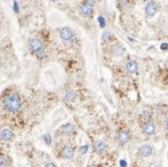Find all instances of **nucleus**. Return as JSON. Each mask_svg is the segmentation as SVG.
Wrapping results in <instances>:
<instances>
[{
  "mask_svg": "<svg viewBox=\"0 0 168 167\" xmlns=\"http://www.w3.org/2000/svg\"><path fill=\"white\" fill-rule=\"evenodd\" d=\"M13 9H14V10H15V13H18V9H19V7H18L17 1H13Z\"/></svg>",
  "mask_w": 168,
  "mask_h": 167,
  "instance_id": "obj_20",
  "label": "nucleus"
},
{
  "mask_svg": "<svg viewBox=\"0 0 168 167\" xmlns=\"http://www.w3.org/2000/svg\"><path fill=\"white\" fill-rule=\"evenodd\" d=\"M126 68L130 74H136L138 72V64L135 60H130L126 65Z\"/></svg>",
  "mask_w": 168,
  "mask_h": 167,
  "instance_id": "obj_11",
  "label": "nucleus"
},
{
  "mask_svg": "<svg viewBox=\"0 0 168 167\" xmlns=\"http://www.w3.org/2000/svg\"><path fill=\"white\" fill-rule=\"evenodd\" d=\"M111 38V34L109 33V32H104L103 34H102V39L104 40V41H107V40H109Z\"/></svg>",
  "mask_w": 168,
  "mask_h": 167,
  "instance_id": "obj_19",
  "label": "nucleus"
},
{
  "mask_svg": "<svg viewBox=\"0 0 168 167\" xmlns=\"http://www.w3.org/2000/svg\"><path fill=\"white\" fill-rule=\"evenodd\" d=\"M64 132L68 135V136H70V135H73L75 133V127L73 126L72 124H67L65 125V126L64 127Z\"/></svg>",
  "mask_w": 168,
  "mask_h": 167,
  "instance_id": "obj_13",
  "label": "nucleus"
},
{
  "mask_svg": "<svg viewBox=\"0 0 168 167\" xmlns=\"http://www.w3.org/2000/svg\"><path fill=\"white\" fill-rule=\"evenodd\" d=\"M80 13L85 17H91L93 15V6L84 4L80 7Z\"/></svg>",
  "mask_w": 168,
  "mask_h": 167,
  "instance_id": "obj_9",
  "label": "nucleus"
},
{
  "mask_svg": "<svg viewBox=\"0 0 168 167\" xmlns=\"http://www.w3.org/2000/svg\"><path fill=\"white\" fill-rule=\"evenodd\" d=\"M139 152H140V154L143 156V157L148 158V157H149V156L152 155L153 148L150 147V145H148V144H144V145H142V147H140Z\"/></svg>",
  "mask_w": 168,
  "mask_h": 167,
  "instance_id": "obj_8",
  "label": "nucleus"
},
{
  "mask_svg": "<svg viewBox=\"0 0 168 167\" xmlns=\"http://www.w3.org/2000/svg\"><path fill=\"white\" fill-rule=\"evenodd\" d=\"M9 166V161L5 157L0 158V167H8Z\"/></svg>",
  "mask_w": 168,
  "mask_h": 167,
  "instance_id": "obj_16",
  "label": "nucleus"
},
{
  "mask_svg": "<svg viewBox=\"0 0 168 167\" xmlns=\"http://www.w3.org/2000/svg\"><path fill=\"white\" fill-rule=\"evenodd\" d=\"M14 137V134L12 129H4L0 132V139L4 142H9L12 141Z\"/></svg>",
  "mask_w": 168,
  "mask_h": 167,
  "instance_id": "obj_5",
  "label": "nucleus"
},
{
  "mask_svg": "<svg viewBox=\"0 0 168 167\" xmlns=\"http://www.w3.org/2000/svg\"><path fill=\"white\" fill-rule=\"evenodd\" d=\"M157 10H158V7H157V4L153 1L149 2L145 7V13L150 17H152L156 14Z\"/></svg>",
  "mask_w": 168,
  "mask_h": 167,
  "instance_id": "obj_6",
  "label": "nucleus"
},
{
  "mask_svg": "<svg viewBox=\"0 0 168 167\" xmlns=\"http://www.w3.org/2000/svg\"><path fill=\"white\" fill-rule=\"evenodd\" d=\"M94 149H96V151L98 154L102 155L107 150V144L103 141H97V142L94 143Z\"/></svg>",
  "mask_w": 168,
  "mask_h": 167,
  "instance_id": "obj_10",
  "label": "nucleus"
},
{
  "mask_svg": "<svg viewBox=\"0 0 168 167\" xmlns=\"http://www.w3.org/2000/svg\"><path fill=\"white\" fill-rule=\"evenodd\" d=\"M87 148H88V147L87 145H84V147H80V152L81 153H86V151H87Z\"/></svg>",
  "mask_w": 168,
  "mask_h": 167,
  "instance_id": "obj_21",
  "label": "nucleus"
},
{
  "mask_svg": "<svg viewBox=\"0 0 168 167\" xmlns=\"http://www.w3.org/2000/svg\"><path fill=\"white\" fill-rule=\"evenodd\" d=\"M77 98V95L74 92H67L66 95H65V99L69 102H74Z\"/></svg>",
  "mask_w": 168,
  "mask_h": 167,
  "instance_id": "obj_15",
  "label": "nucleus"
},
{
  "mask_svg": "<svg viewBox=\"0 0 168 167\" xmlns=\"http://www.w3.org/2000/svg\"><path fill=\"white\" fill-rule=\"evenodd\" d=\"M143 131L146 135H153V134H155V132H156L155 125L153 123H151V122H146L144 125V127H143Z\"/></svg>",
  "mask_w": 168,
  "mask_h": 167,
  "instance_id": "obj_7",
  "label": "nucleus"
},
{
  "mask_svg": "<svg viewBox=\"0 0 168 167\" xmlns=\"http://www.w3.org/2000/svg\"><path fill=\"white\" fill-rule=\"evenodd\" d=\"M60 38L64 42H70L74 38L73 31L69 27H62L60 31Z\"/></svg>",
  "mask_w": 168,
  "mask_h": 167,
  "instance_id": "obj_3",
  "label": "nucleus"
},
{
  "mask_svg": "<svg viewBox=\"0 0 168 167\" xmlns=\"http://www.w3.org/2000/svg\"><path fill=\"white\" fill-rule=\"evenodd\" d=\"M4 106L6 110L9 112H17L22 108V100H21L20 96L16 93H13L7 96Z\"/></svg>",
  "mask_w": 168,
  "mask_h": 167,
  "instance_id": "obj_1",
  "label": "nucleus"
},
{
  "mask_svg": "<svg viewBox=\"0 0 168 167\" xmlns=\"http://www.w3.org/2000/svg\"><path fill=\"white\" fill-rule=\"evenodd\" d=\"M167 49V44H163V45H162V49Z\"/></svg>",
  "mask_w": 168,
  "mask_h": 167,
  "instance_id": "obj_23",
  "label": "nucleus"
},
{
  "mask_svg": "<svg viewBox=\"0 0 168 167\" xmlns=\"http://www.w3.org/2000/svg\"><path fill=\"white\" fill-rule=\"evenodd\" d=\"M130 134L129 131L127 130H121L119 133H118V142L120 144L122 145H125L127 144L130 141Z\"/></svg>",
  "mask_w": 168,
  "mask_h": 167,
  "instance_id": "obj_4",
  "label": "nucleus"
},
{
  "mask_svg": "<svg viewBox=\"0 0 168 167\" xmlns=\"http://www.w3.org/2000/svg\"><path fill=\"white\" fill-rule=\"evenodd\" d=\"M98 22H99V25H100V27H105V19H104V17H102V16H99L98 17Z\"/></svg>",
  "mask_w": 168,
  "mask_h": 167,
  "instance_id": "obj_17",
  "label": "nucleus"
},
{
  "mask_svg": "<svg viewBox=\"0 0 168 167\" xmlns=\"http://www.w3.org/2000/svg\"><path fill=\"white\" fill-rule=\"evenodd\" d=\"M44 140L46 142V143L47 144H49V143H52V139H51V137L49 136L48 134H46L45 136H44Z\"/></svg>",
  "mask_w": 168,
  "mask_h": 167,
  "instance_id": "obj_18",
  "label": "nucleus"
},
{
  "mask_svg": "<svg viewBox=\"0 0 168 167\" xmlns=\"http://www.w3.org/2000/svg\"><path fill=\"white\" fill-rule=\"evenodd\" d=\"M113 53L116 56H122L125 53V48L121 45H117L113 47Z\"/></svg>",
  "mask_w": 168,
  "mask_h": 167,
  "instance_id": "obj_14",
  "label": "nucleus"
},
{
  "mask_svg": "<svg viewBox=\"0 0 168 167\" xmlns=\"http://www.w3.org/2000/svg\"><path fill=\"white\" fill-rule=\"evenodd\" d=\"M30 49L33 51V53L39 60H43L46 57V53L44 50L43 42L39 39H31L29 42Z\"/></svg>",
  "mask_w": 168,
  "mask_h": 167,
  "instance_id": "obj_2",
  "label": "nucleus"
},
{
  "mask_svg": "<svg viewBox=\"0 0 168 167\" xmlns=\"http://www.w3.org/2000/svg\"><path fill=\"white\" fill-rule=\"evenodd\" d=\"M45 167H57L53 162H49V163H47Z\"/></svg>",
  "mask_w": 168,
  "mask_h": 167,
  "instance_id": "obj_22",
  "label": "nucleus"
},
{
  "mask_svg": "<svg viewBox=\"0 0 168 167\" xmlns=\"http://www.w3.org/2000/svg\"><path fill=\"white\" fill-rule=\"evenodd\" d=\"M61 154H62V157H64V159L70 160L75 156V149L73 147H66L64 148Z\"/></svg>",
  "mask_w": 168,
  "mask_h": 167,
  "instance_id": "obj_12",
  "label": "nucleus"
}]
</instances>
